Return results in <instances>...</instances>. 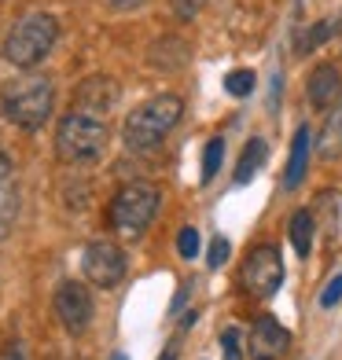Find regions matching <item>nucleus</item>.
<instances>
[{
    "label": "nucleus",
    "mask_w": 342,
    "mask_h": 360,
    "mask_svg": "<svg viewBox=\"0 0 342 360\" xmlns=\"http://www.w3.org/2000/svg\"><path fill=\"white\" fill-rule=\"evenodd\" d=\"M114 11H140L144 4H151V0H107Z\"/></svg>",
    "instance_id": "25"
},
{
    "label": "nucleus",
    "mask_w": 342,
    "mask_h": 360,
    "mask_svg": "<svg viewBox=\"0 0 342 360\" xmlns=\"http://www.w3.org/2000/svg\"><path fill=\"white\" fill-rule=\"evenodd\" d=\"M287 346H291V335L276 316H258L251 323V349H247L251 360H280Z\"/></svg>",
    "instance_id": "9"
},
{
    "label": "nucleus",
    "mask_w": 342,
    "mask_h": 360,
    "mask_svg": "<svg viewBox=\"0 0 342 360\" xmlns=\"http://www.w3.org/2000/svg\"><path fill=\"white\" fill-rule=\"evenodd\" d=\"M265 158H269L265 140H262V136L247 140V147H243V155H239V166H236V184H251L254 173L265 166Z\"/></svg>",
    "instance_id": "14"
},
{
    "label": "nucleus",
    "mask_w": 342,
    "mask_h": 360,
    "mask_svg": "<svg viewBox=\"0 0 342 360\" xmlns=\"http://www.w3.org/2000/svg\"><path fill=\"white\" fill-rule=\"evenodd\" d=\"M309 151H313V133L302 125L295 140H291V158H287V173H284V188L295 191L302 180H305V169H309Z\"/></svg>",
    "instance_id": "13"
},
{
    "label": "nucleus",
    "mask_w": 342,
    "mask_h": 360,
    "mask_svg": "<svg viewBox=\"0 0 342 360\" xmlns=\"http://www.w3.org/2000/svg\"><path fill=\"white\" fill-rule=\"evenodd\" d=\"M221 158H224V136H214V140L203 147V184H210V180L217 176Z\"/></svg>",
    "instance_id": "18"
},
{
    "label": "nucleus",
    "mask_w": 342,
    "mask_h": 360,
    "mask_svg": "<svg viewBox=\"0 0 342 360\" xmlns=\"http://www.w3.org/2000/svg\"><path fill=\"white\" fill-rule=\"evenodd\" d=\"M228 254H232L228 239H224V236H217V239H214V247H210V269H221L224 261H228Z\"/></svg>",
    "instance_id": "24"
},
{
    "label": "nucleus",
    "mask_w": 342,
    "mask_h": 360,
    "mask_svg": "<svg viewBox=\"0 0 342 360\" xmlns=\"http://www.w3.org/2000/svg\"><path fill=\"white\" fill-rule=\"evenodd\" d=\"M305 96H309V107L313 110H328L331 103L342 100V77L331 63H320V67L309 74L305 81Z\"/></svg>",
    "instance_id": "11"
},
{
    "label": "nucleus",
    "mask_w": 342,
    "mask_h": 360,
    "mask_svg": "<svg viewBox=\"0 0 342 360\" xmlns=\"http://www.w3.org/2000/svg\"><path fill=\"white\" fill-rule=\"evenodd\" d=\"M0 110L4 118L23 129V133H37V129L52 118L56 110V85L52 77L26 70L19 77H11L4 89H0Z\"/></svg>",
    "instance_id": "1"
},
{
    "label": "nucleus",
    "mask_w": 342,
    "mask_h": 360,
    "mask_svg": "<svg viewBox=\"0 0 342 360\" xmlns=\"http://www.w3.org/2000/svg\"><path fill=\"white\" fill-rule=\"evenodd\" d=\"M184 118V100L173 92H162V96H151L144 100L137 110H129V118L122 125V140L129 151H151L166 140L177 122Z\"/></svg>",
    "instance_id": "2"
},
{
    "label": "nucleus",
    "mask_w": 342,
    "mask_h": 360,
    "mask_svg": "<svg viewBox=\"0 0 342 360\" xmlns=\"http://www.w3.org/2000/svg\"><path fill=\"white\" fill-rule=\"evenodd\" d=\"M114 103H118V81L107 77V74L85 77V81L77 85V92H74V110L96 114V118H107Z\"/></svg>",
    "instance_id": "10"
},
{
    "label": "nucleus",
    "mask_w": 342,
    "mask_h": 360,
    "mask_svg": "<svg viewBox=\"0 0 342 360\" xmlns=\"http://www.w3.org/2000/svg\"><path fill=\"white\" fill-rule=\"evenodd\" d=\"M313 232H317V217L309 210H298L291 217V247H295L298 257H309V250H313Z\"/></svg>",
    "instance_id": "15"
},
{
    "label": "nucleus",
    "mask_w": 342,
    "mask_h": 360,
    "mask_svg": "<svg viewBox=\"0 0 342 360\" xmlns=\"http://www.w3.org/2000/svg\"><path fill=\"white\" fill-rule=\"evenodd\" d=\"M162 360H177V353H173V349H166V353H162Z\"/></svg>",
    "instance_id": "27"
},
{
    "label": "nucleus",
    "mask_w": 342,
    "mask_h": 360,
    "mask_svg": "<svg viewBox=\"0 0 342 360\" xmlns=\"http://www.w3.org/2000/svg\"><path fill=\"white\" fill-rule=\"evenodd\" d=\"M335 26H338V22H331V19H324V22H313V26H309L305 34L298 37V52H302V56H309V52H313V48H320L324 41L331 37V30H335Z\"/></svg>",
    "instance_id": "17"
},
{
    "label": "nucleus",
    "mask_w": 342,
    "mask_h": 360,
    "mask_svg": "<svg viewBox=\"0 0 342 360\" xmlns=\"http://www.w3.org/2000/svg\"><path fill=\"white\" fill-rule=\"evenodd\" d=\"M221 360H243V331L224 327L221 331Z\"/></svg>",
    "instance_id": "21"
},
{
    "label": "nucleus",
    "mask_w": 342,
    "mask_h": 360,
    "mask_svg": "<svg viewBox=\"0 0 342 360\" xmlns=\"http://www.w3.org/2000/svg\"><path fill=\"white\" fill-rule=\"evenodd\" d=\"M224 92L243 100V96L254 92V70H228L224 74Z\"/></svg>",
    "instance_id": "19"
},
{
    "label": "nucleus",
    "mask_w": 342,
    "mask_h": 360,
    "mask_svg": "<svg viewBox=\"0 0 342 360\" xmlns=\"http://www.w3.org/2000/svg\"><path fill=\"white\" fill-rule=\"evenodd\" d=\"M110 360H129V356H125V353H114V356H110Z\"/></svg>",
    "instance_id": "28"
},
{
    "label": "nucleus",
    "mask_w": 342,
    "mask_h": 360,
    "mask_svg": "<svg viewBox=\"0 0 342 360\" xmlns=\"http://www.w3.org/2000/svg\"><path fill=\"white\" fill-rule=\"evenodd\" d=\"M239 280H243V290L251 298H272L284 283V257L272 243H262L254 247L247 257H243V269H239Z\"/></svg>",
    "instance_id": "6"
},
{
    "label": "nucleus",
    "mask_w": 342,
    "mask_h": 360,
    "mask_svg": "<svg viewBox=\"0 0 342 360\" xmlns=\"http://www.w3.org/2000/svg\"><path fill=\"white\" fill-rule=\"evenodd\" d=\"M320 151H324V158H338L342 155V107L328 118V129H324V140H320Z\"/></svg>",
    "instance_id": "16"
},
{
    "label": "nucleus",
    "mask_w": 342,
    "mask_h": 360,
    "mask_svg": "<svg viewBox=\"0 0 342 360\" xmlns=\"http://www.w3.org/2000/svg\"><path fill=\"white\" fill-rule=\"evenodd\" d=\"M92 313H96V305H92V294H89L85 283L67 280V283L56 287V316L70 335L85 331V327L92 323Z\"/></svg>",
    "instance_id": "8"
},
{
    "label": "nucleus",
    "mask_w": 342,
    "mask_h": 360,
    "mask_svg": "<svg viewBox=\"0 0 342 360\" xmlns=\"http://www.w3.org/2000/svg\"><path fill=\"white\" fill-rule=\"evenodd\" d=\"M59 41V22L48 11H30L19 22L8 30L4 37V59L15 70H34L41 59H48V52Z\"/></svg>",
    "instance_id": "4"
},
{
    "label": "nucleus",
    "mask_w": 342,
    "mask_h": 360,
    "mask_svg": "<svg viewBox=\"0 0 342 360\" xmlns=\"http://www.w3.org/2000/svg\"><path fill=\"white\" fill-rule=\"evenodd\" d=\"M338 302H342V272L335 276V280H331L328 287L320 290V309H335Z\"/></svg>",
    "instance_id": "23"
},
{
    "label": "nucleus",
    "mask_w": 342,
    "mask_h": 360,
    "mask_svg": "<svg viewBox=\"0 0 342 360\" xmlns=\"http://www.w3.org/2000/svg\"><path fill=\"white\" fill-rule=\"evenodd\" d=\"M15 217H19V184H15L11 162L0 155V243L11 236Z\"/></svg>",
    "instance_id": "12"
},
{
    "label": "nucleus",
    "mask_w": 342,
    "mask_h": 360,
    "mask_svg": "<svg viewBox=\"0 0 342 360\" xmlns=\"http://www.w3.org/2000/svg\"><path fill=\"white\" fill-rule=\"evenodd\" d=\"M107 143H110V129L96 114L67 110L63 122L56 125V151L70 166H92V162H100Z\"/></svg>",
    "instance_id": "3"
},
{
    "label": "nucleus",
    "mask_w": 342,
    "mask_h": 360,
    "mask_svg": "<svg viewBox=\"0 0 342 360\" xmlns=\"http://www.w3.org/2000/svg\"><path fill=\"white\" fill-rule=\"evenodd\" d=\"M125 269H129V261H125L118 243H110V239H92L85 247V254H81V272H85V280L100 290L118 287L125 280Z\"/></svg>",
    "instance_id": "7"
},
{
    "label": "nucleus",
    "mask_w": 342,
    "mask_h": 360,
    "mask_svg": "<svg viewBox=\"0 0 342 360\" xmlns=\"http://www.w3.org/2000/svg\"><path fill=\"white\" fill-rule=\"evenodd\" d=\"M158 206H162V195H158L155 184H144V180L125 184L110 199V228L122 239H133L137 243L151 228V221L158 217Z\"/></svg>",
    "instance_id": "5"
},
{
    "label": "nucleus",
    "mask_w": 342,
    "mask_h": 360,
    "mask_svg": "<svg viewBox=\"0 0 342 360\" xmlns=\"http://www.w3.org/2000/svg\"><path fill=\"white\" fill-rule=\"evenodd\" d=\"M4 360H26V346H23V342H11L8 353H4Z\"/></svg>",
    "instance_id": "26"
},
{
    "label": "nucleus",
    "mask_w": 342,
    "mask_h": 360,
    "mask_svg": "<svg viewBox=\"0 0 342 360\" xmlns=\"http://www.w3.org/2000/svg\"><path fill=\"white\" fill-rule=\"evenodd\" d=\"M199 247H203V239H199V232H195L191 224L177 232V254H181L184 261H195V257H199Z\"/></svg>",
    "instance_id": "20"
},
{
    "label": "nucleus",
    "mask_w": 342,
    "mask_h": 360,
    "mask_svg": "<svg viewBox=\"0 0 342 360\" xmlns=\"http://www.w3.org/2000/svg\"><path fill=\"white\" fill-rule=\"evenodd\" d=\"M203 4H206V0H170V8H173V15L181 22H191L195 15L203 11Z\"/></svg>",
    "instance_id": "22"
}]
</instances>
